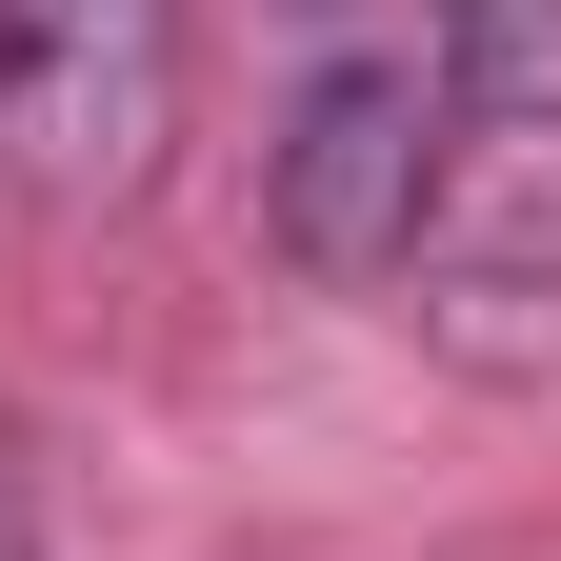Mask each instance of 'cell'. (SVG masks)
Returning a JSON list of instances; mask_svg holds the SVG:
<instances>
[{
	"label": "cell",
	"instance_id": "3",
	"mask_svg": "<svg viewBox=\"0 0 561 561\" xmlns=\"http://www.w3.org/2000/svg\"><path fill=\"white\" fill-rule=\"evenodd\" d=\"M421 81H442V101H541L561 81V0H421Z\"/></svg>",
	"mask_w": 561,
	"mask_h": 561
},
{
	"label": "cell",
	"instance_id": "1",
	"mask_svg": "<svg viewBox=\"0 0 561 561\" xmlns=\"http://www.w3.org/2000/svg\"><path fill=\"white\" fill-rule=\"evenodd\" d=\"M421 181H442V81H421V41H321V81L280 101V140H261L280 261H301V280H401Z\"/></svg>",
	"mask_w": 561,
	"mask_h": 561
},
{
	"label": "cell",
	"instance_id": "5",
	"mask_svg": "<svg viewBox=\"0 0 561 561\" xmlns=\"http://www.w3.org/2000/svg\"><path fill=\"white\" fill-rule=\"evenodd\" d=\"M280 21H321V41H362V0H280Z\"/></svg>",
	"mask_w": 561,
	"mask_h": 561
},
{
	"label": "cell",
	"instance_id": "4",
	"mask_svg": "<svg viewBox=\"0 0 561 561\" xmlns=\"http://www.w3.org/2000/svg\"><path fill=\"white\" fill-rule=\"evenodd\" d=\"M0 561H41V481H21V442H0Z\"/></svg>",
	"mask_w": 561,
	"mask_h": 561
},
{
	"label": "cell",
	"instance_id": "2",
	"mask_svg": "<svg viewBox=\"0 0 561 561\" xmlns=\"http://www.w3.org/2000/svg\"><path fill=\"white\" fill-rule=\"evenodd\" d=\"M181 140V0H0V161L41 201H140Z\"/></svg>",
	"mask_w": 561,
	"mask_h": 561
}]
</instances>
